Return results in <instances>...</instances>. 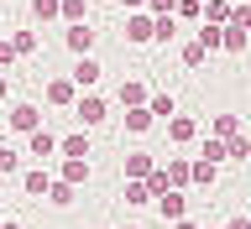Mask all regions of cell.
<instances>
[{
    "mask_svg": "<svg viewBox=\"0 0 251 229\" xmlns=\"http://www.w3.org/2000/svg\"><path fill=\"white\" fill-rule=\"evenodd\" d=\"M78 120L100 125V120H105V99H100V94H84V99H78Z\"/></svg>",
    "mask_w": 251,
    "mask_h": 229,
    "instance_id": "6da1fadb",
    "label": "cell"
},
{
    "mask_svg": "<svg viewBox=\"0 0 251 229\" xmlns=\"http://www.w3.org/2000/svg\"><path fill=\"white\" fill-rule=\"evenodd\" d=\"M152 37H157V26L147 16H131V21H126V42H152Z\"/></svg>",
    "mask_w": 251,
    "mask_h": 229,
    "instance_id": "7a4b0ae2",
    "label": "cell"
},
{
    "mask_svg": "<svg viewBox=\"0 0 251 229\" xmlns=\"http://www.w3.org/2000/svg\"><path fill=\"white\" fill-rule=\"evenodd\" d=\"M74 83H78V89H94V83H100V62H94V58H78Z\"/></svg>",
    "mask_w": 251,
    "mask_h": 229,
    "instance_id": "3957f363",
    "label": "cell"
},
{
    "mask_svg": "<svg viewBox=\"0 0 251 229\" xmlns=\"http://www.w3.org/2000/svg\"><path fill=\"white\" fill-rule=\"evenodd\" d=\"M157 208H162V219H183V193H178V187H168V193L157 198Z\"/></svg>",
    "mask_w": 251,
    "mask_h": 229,
    "instance_id": "277c9868",
    "label": "cell"
},
{
    "mask_svg": "<svg viewBox=\"0 0 251 229\" xmlns=\"http://www.w3.org/2000/svg\"><path fill=\"white\" fill-rule=\"evenodd\" d=\"M68 47H74L78 58H84V52H89V47H94V31L84 26V21H78V26H68Z\"/></svg>",
    "mask_w": 251,
    "mask_h": 229,
    "instance_id": "5b68a950",
    "label": "cell"
},
{
    "mask_svg": "<svg viewBox=\"0 0 251 229\" xmlns=\"http://www.w3.org/2000/svg\"><path fill=\"white\" fill-rule=\"evenodd\" d=\"M11 130H37V104H16L11 109Z\"/></svg>",
    "mask_w": 251,
    "mask_h": 229,
    "instance_id": "8992f818",
    "label": "cell"
},
{
    "mask_svg": "<svg viewBox=\"0 0 251 229\" xmlns=\"http://www.w3.org/2000/svg\"><path fill=\"white\" fill-rule=\"evenodd\" d=\"M47 99L52 104H74V78H52L47 83Z\"/></svg>",
    "mask_w": 251,
    "mask_h": 229,
    "instance_id": "52a82bcc",
    "label": "cell"
},
{
    "mask_svg": "<svg viewBox=\"0 0 251 229\" xmlns=\"http://www.w3.org/2000/svg\"><path fill=\"white\" fill-rule=\"evenodd\" d=\"M84 177H89V162H84V156H68V162H63V183H84Z\"/></svg>",
    "mask_w": 251,
    "mask_h": 229,
    "instance_id": "ba28073f",
    "label": "cell"
},
{
    "mask_svg": "<svg viewBox=\"0 0 251 229\" xmlns=\"http://www.w3.org/2000/svg\"><path fill=\"white\" fill-rule=\"evenodd\" d=\"M230 5H225V0H204V21H209V26H220V21H230Z\"/></svg>",
    "mask_w": 251,
    "mask_h": 229,
    "instance_id": "9c48e42d",
    "label": "cell"
},
{
    "mask_svg": "<svg viewBox=\"0 0 251 229\" xmlns=\"http://www.w3.org/2000/svg\"><path fill=\"white\" fill-rule=\"evenodd\" d=\"M58 151V136H47V130H31V156H52Z\"/></svg>",
    "mask_w": 251,
    "mask_h": 229,
    "instance_id": "30bf717a",
    "label": "cell"
},
{
    "mask_svg": "<svg viewBox=\"0 0 251 229\" xmlns=\"http://www.w3.org/2000/svg\"><path fill=\"white\" fill-rule=\"evenodd\" d=\"M168 136L173 141H194V120H188V115H173V120H168Z\"/></svg>",
    "mask_w": 251,
    "mask_h": 229,
    "instance_id": "8fae6325",
    "label": "cell"
},
{
    "mask_svg": "<svg viewBox=\"0 0 251 229\" xmlns=\"http://www.w3.org/2000/svg\"><path fill=\"white\" fill-rule=\"evenodd\" d=\"M126 172H131V177H152V156H147V151L126 156Z\"/></svg>",
    "mask_w": 251,
    "mask_h": 229,
    "instance_id": "7c38bea8",
    "label": "cell"
},
{
    "mask_svg": "<svg viewBox=\"0 0 251 229\" xmlns=\"http://www.w3.org/2000/svg\"><path fill=\"white\" fill-rule=\"evenodd\" d=\"M58 151H63V156H89V141H84V136H63Z\"/></svg>",
    "mask_w": 251,
    "mask_h": 229,
    "instance_id": "4fadbf2b",
    "label": "cell"
},
{
    "mask_svg": "<svg viewBox=\"0 0 251 229\" xmlns=\"http://www.w3.org/2000/svg\"><path fill=\"white\" fill-rule=\"evenodd\" d=\"M199 42L209 47V52H215V47H225V26H209V21H204V26H199Z\"/></svg>",
    "mask_w": 251,
    "mask_h": 229,
    "instance_id": "5bb4252c",
    "label": "cell"
},
{
    "mask_svg": "<svg viewBox=\"0 0 251 229\" xmlns=\"http://www.w3.org/2000/svg\"><path fill=\"white\" fill-rule=\"evenodd\" d=\"M126 125H131V130H147V125H152V109H147V104L126 109Z\"/></svg>",
    "mask_w": 251,
    "mask_h": 229,
    "instance_id": "9a60e30c",
    "label": "cell"
},
{
    "mask_svg": "<svg viewBox=\"0 0 251 229\" xmlns=\"http://www.w3.org/2000/svg\"><path fill=\"white\" fill-rule=\"evenodd\" d=\"M47 198L58 203V208H68V203H74V183H52V187H47Z\"/></svg>",
    "mask_w": 251,
    "mask_h": 229,
    "instance_id": "2e32d148",
    "label": "cell"
},
{
    "mask_svg": "<svg viewBox=\"0 0 251 229\" xmlns=\"http://www.w3.org/2000/svg\"><path fill=\"white\" fill-rule=\"evenodd\" d=\"M31 16L47 21V16H63V0H31Z\"/></svg>",
    "mask_w": 251,
    "mask_h": 229,
    "instance_id": "e0dca14e",
    "label": "cell"
},
{
    "mask_svg": "<svg viewBox=\"0 0 251 229\" xmlns=\"http://www.w3.org/2000/svg\"><path fill=\"white\" fill-rule=\"evenodd\" d=\"M141 99H147V89H141V83H121V104H126V109H136Z\"/></svg>",
    "mask_w": 251,
    "mask_h": 229,
    "instance_id": "ac0fdd59",
    "label": "cell"
},
{
    "mask_svg": "<svg viewBox=\"0 0 251 229\" xmlns=\"http://www.w3.org/2000/svg\"><path fill=\"white\" fill-rule=\"evenodd\" d=\"M188 177H194V167H188V162H168V183H173V187H183Z\"/></svg>",
    "mask_w": 251,
    "mask_h": 229,
    "instance_id": "d6986e66",
    "label": "cell"
},
{
    "mask_svg": "<svg viewBox=\"0 0 251 229\" xmlns=\"http://www.w3.org/2000/svg\"><path fill=\"white\" fill-rule=\"evenodd\" d=\"M47 187H52V183H47V172H42V167H37V172H26V193H37V198H42Z\"/></svg>",
    "mask_w": 251,
    "mask_h": 229,
    "instance_id": "ffe728a7",
    "label": "cell"
},
{
    "mask_svg": "<svg viewBox=\"0 0 251 229\" xmlns=\"http://www.w3.org/2000/svg\"><path fill=\"white\" fill-rule=\"evenodd\" d=\"M126 203H152V187H147V183H131V187H126Z\"/></svg>",
    "mask_w": 251,
    "mask_h": 229,
    "instance_id": "44dd1931",
    "label": "cell"
},
{
    "mask_svg": "<svg viewBox=\"0 0 251 229\" xmlns=\"http://www.w3.org/2000/svg\"><path fill=\"white\" fill-rule=\"evenodd\" d=\"M225 47L241 52V47H246V26H225Z\"/></svg>",
    "mask_w": 251,
    "mask_h": 229,
    "instance_id": "7402d4cb",
    "label": "cell"
},
{
    "mask_svg": "<svg viewBox=\"0 0 251 229\" xmlns=\"http://www.w3.org/2000/svg\"><path fill=\"white\" fill-rule=\"evenodd\" d=\"M204 52H209L204 42H188V47H183V62H188V68H199V62H204Z\"/></svg>",
    "mask_w": 251,
    "mask_h": 229,
    "instance_id": "603a6c76",
    "label": "cell"
},
{
    "mask_svg": "<svg viewBox=\"0 0 251 229\" xmlns=\"http://www.w3.org/2000/svg\"><path fill=\"white\" fill-rule=\"evenodd\" d=\"M147 109H152V115H162V120H173V99H168V94H157Z\"/></svg>",
    "mask_w": 251,
    "mask_h": 229,
    "instance_id": "cb8c5ba5",
    "label": "cell"
},
{
    "mask_svg": "<svg viewBox=\"0 0 251 229\" xmlns=\"http://www.w3.org/2000/svg\"><path fill=\"white\" fill-rule=\"evenodd\" d=\"M230 156H235V162H246V156H251V141L246 136H230Z\"/></svg>",
    "mask_w": 251,
    "mask_h": 229,
    "instance_id": "d4e9b609",
    "label": "cell"
},
{
    "mask_svg": "<svg viewBox=\"0 0 251 229\" xmlns=\"http://www.w3.org/2000/svg\"><path fill=\"white\" fill-rule=\"evenodd\" d=\"M194 183H215V162H194Z\"/></svg>",
    "mask_w": 251,
    "mask_h": 229,
    "instance_id": "484cf974",
    "label": "cell"
},
{
    "mask_svg": "<svg viewBox=\"0 0 251 229\" xmlns=\"http://www.w3.org/2000/svg\"><path fill=\"white\" fill-rule=\"evenodd\" d=\"M63 16H68V21L78 26V21H84V0H63Z\"/></svg>",
    "mask_w": 251,
    "mask_h": 229,
    "instance_id": "4316f807",
    "label": "cell"
},
{
    "mask_svg": "<svg viewBox=\"0 0 251 229\" xmlns=\"http://www.w3.org/2000/svg\"><path fill=\"white\" fill-rule=\"evenodd\" d=\"M11 47H16V52H31V47H37V37H31V31H16Z\"/></svg>",
    "mask_w": 251,
    "mask_h": 229,
    "instance_id": "83f0119b",
    "label": "cell"
},
{
    "mask_svg": "<svg viewBox=\"0 0 251 229\" xmlns=\"http://www.w3.org/2000/svg\"><path fill=\"white\" fill-rule=\"evenodd\" d=\"M147 5H152L157 16H173V11H178V0H147Z\"/></svg>",
    "mask_w": 251,
    "mask_h": 229,
    "instance_id": "f1b7e54d",
    "label": "cell"
},
{
    "mask_svg": "<svg viewBox=\"0 0 251 229\" xmlns=\"http://www.w3.org/2000/svg\"><path fill=\"white\" fill-rule=\"evenodd\" d=\"M230 26H251V5H235V16H230Z\"/></svg>",
    "mask_w": 251,
    "mask_h": 229,
    "instance_id": "f546056e",
    "label": "cell"
},
{
    "mask_svg": "<svg viewBox=\"0 0 251 229\" xmlns=\"http://www.w3.org/2000/svg\"><path fill=\"white\" fill-rule=\"evenodd\" d=\"M11 58H21V52H16L11 42H0V62H11Z\"/></svg>",
    "mask_w": 251,
    "mask_h": 229,
    "instance_id": "4dcf8cb0",
    "label": "cell"
},
{
    "mask_svg": "<svg viewBox=\"0 0 251 229\" xmlns=\"http://www.w3.org/2000/svg\"><path fill=\"white\" fill-rule=\"evenodd\" d=\"M0 229H21V224H16V219H5V224H0Z\"/></svg>",
    "mask_w": 251,
    "mask_h": 229,
    "instance_id": "1f68e13d",
    "label": "cell"
},
{
    "mask_svg": "<svg viewBox=\"0 0 251 229\" xmlns=\"http://www.w3.org/2000/svg\"><path fill=\"white\" fill-rule=\"evenodd\" d=\"M5 89H11V83H5V78H0V99H5Z\"/></svg>",
    "mask_w": 251,
    "mask_h": 229,
    "instance_id": "d6a6232c",
    "label": "cell"
},
{
    "mask_svg": "<svg viewBox=\"0 0 251 229\" xmlns=\"http://www.w3.org/2000/svg\"><path fill=\"white\" fill-rule=\"evenodd\" d=\"M178 229H194V224H183V219H178Z\"/></svg>",
    "mask_w": 251,
    "mask_h": 229,
    "instance_id": "836d02e7",
    "label": "cell"
},
{
    "mask_svg": "<svg viewBox=\"0 0 251 229\" xmlns=\"http://www.w3.org/2000/svg\"><path fill=\"white\" fill-rule=\"evenodd\" d=\"M126 5H141V0H126Z\"/></svg>",
    "mask_w": 251,
    "mask_h": 229,
    "instance_id": "e575fe53",
    "label": "cell"
},
{
    "mask_svg": "<svg viewBox=\"0 0 251 229\" xmlns=\"http://www.w3.org/2000/svg\"><path fill=\"white\" fill-rule=\"evenodd\" d=\"M0 146H5V136H0Z\"/></svg>",
    "mask_w": 251,
    "mask_h": 229,
    "instance_id": "d590c367",
    "label": "cell"
},
{
    "mask_svg": "<svg viewBox=\"0 0 251 229\" xmlns=\"http://www.w3.org/2000/svg\"><path fill=\"white\" fill-rule=\"evenodd\" d=\"M0 177H5V172H0Z\"/></svg>",
    "mask_w": 251,
    "mask_h": 229,
    "instance_id": "8d00e7d4",
    "label": "cell"
},
{
    "mask_svg": "<svg viewBox=\"0 0 251 229\" xmlns=\"http://www.w3.org/2000/svg\"><path fill=\"white\" fill-rule=\"evenodd\" d=\"M131 229H136V224H131Z\"/></svg>",
    "mask_w": 251,
    "mask_h": 229,
    "instance_id": "74e56055",
    "label": "cell"
}]
</instances>
